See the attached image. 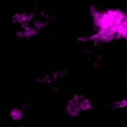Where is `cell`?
<instances>
[{"instance_id":"obj_1","label":"cell","mask_w":127,"mask_h":127,"mask_svg":"<svg viewBox=\"0 0 127 127\" xmlns=\"http://www.w3.org/2000/svg\"><path fill=\"white\" fill-rule=\"evenodd\" d=\"M125 9L119 7H90L89 18L92 31L83 37V43L109 44L120 40V28Z\"/></svg>"},{"instance_id":"obj_2","label":"cell","mask_w":127,"mask_h":127,"mask_svg":"<svg viewBox=\"0 0 127 127\" xmlns=\"http://www.w3.org/2000/svg\"><path fill=\"white\" fill-rule=\"evenodd\" d=\"M50 15L44 11L20 10L11 15V24L16 37L28 41L40 35L50 24Z\"/></svg>"},{"instance_id":"obj_3","label":"cell","mask_w":127,"mask_h":127,"mask_svg":"<svg viewBox=\"0 0 127 127\" xmlns=\"http://www.w3.org/2000/svg\"><path fill=\"white\" fill-rule=\"evenodd\" d=\"M92 108L91 100L82 94H74L71 96L65 105V112L70 117H77Z\"/></svg>"},{"instance_id":"obj_4","label":"cell","mask_w":127,"mask_h":127,"mask_svg":"<svg viewBox=\"0 0 127 127\" xmlns=\"http://www.w3.org/2000/svg\"><path fill=\"white\" fill-rule=\"evenodd\" d=\"M120 40L127 41V9H125L124 17L120 28Z\"/></svg>"}]
</instances>
